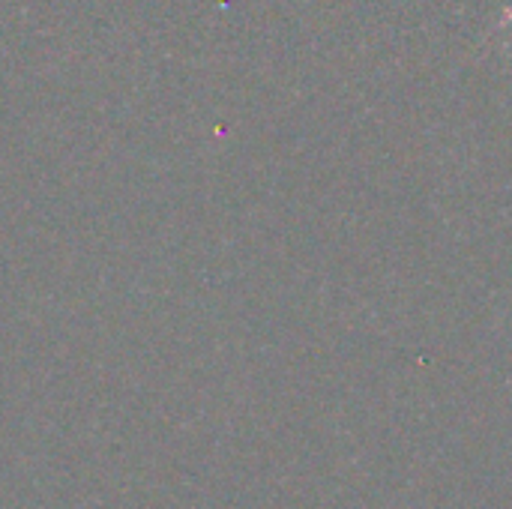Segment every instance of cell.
Listing matches in <instances>:
<instances>
[{"instance_id": "cell-1", "label": "cell", "mask_w": 512, "mask_h": 509, "mask_svg": "<svg viewBox=\"0 0 512 509\" xmlns=\"http://www.w3.org/2000/svg\"><path fill=\"white\" fill-rule=\"evenodd\" d=\"M510 18H512V6H510V9H507V15H504V21H510Z\"/></svg>"}]
</instances>
